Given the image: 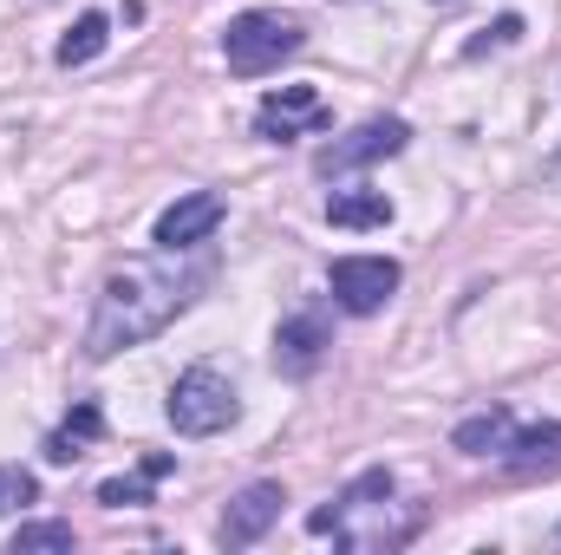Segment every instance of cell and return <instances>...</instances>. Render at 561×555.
<instances>
[{"label":"cell","instance_id":"1","mask_svg":"<svg viewBox=\"0 0 561 555\" xmlns=\"http://www.w3.org/2000/svg\"><path fill=\"white\" fill-rule=\"evenodd\" d=\"M209 281V269H170V262H118L99 301H92V327H85V360H112L125 347H144L150 333H163L190 294Z\"/></svg>","mask_w":561,"mask_h":555},{"label":"cell","instance_id":"2","mask_svg":"<svg viewBox=\"0 0 561 555\" xmlns=\"http://www.w3.org/2000/svg\"><path fill=\"white\" fill-rule=\"evenodd\" d=\"M392 497H399L392 471H359V477L340 490L333 510H313V517H307V530H313V536H333L340 550H392V543L412 536L405 523L392 530Z\"/></svg>","mask_w":561,"mask_h":555},{"label":"cell","instance_id":"3","mask_svg":"<svg viewBox=\"0 0 561 555\" xmlns=\"http://www.w3.org/2000/svg\"><path fill=\"white\" fill-rule=\"evenodd\" d=\"M300 46H307V26H300L294 13H275V7H249V13H236L229 33H222V59H229L236 79L275 72L280 59H294Z\"/></svg>","mask_w":561,"mask_h":555},{"label":"cell","instance_id":"4","mask_svg":"<svg viewBox=\"0 0 561 555\" xmlns=\"http://www.w3.org/2000/svg\"><path fill=\"white\" fill-rule=\"evenodd\" d=\"M170 424H176V438H216V431H229L236 412H242V399H236V386H229V373L222 366H209V360H196L176 386H170Z\"/></svg>","mask_w":561,"mask_h":555},{"label":"cell","instance_id":"5","mask_svg":"<svg viewBox=\"0 0 561 555\" xmlns=\"http://www.w3.org/2000/svg\"><path fill=\"white\" fill-rule=\"evenodd\" d=\"M327 281H333V301L346 314H379L399 294V262L392 256H340L327 269Z\"/></svg>","mask_w":561,"mask_h":555},{"label":"cell","instance_id":"6","mask_svg":"<svg viewBox=\"0 0 561 555\" xmlns=\"http://www.w3.org/2000/svg\"><path fill=\"white\" fill-rule=\"evenodd\" d=\"M222 216H229V203H222L216 190H190V196H176V203H170V209L157 216L150 242H157L163 256H183V249L209 242V236L222 229Z\"/></svg>","mask_w":561,"mask_h":555},{"label":"cell","instance_id":"7","mask_svg":"<svg viewBox=\"0 0 561 555\" xmlns=\"http://www.w3.org/2000/svg\"><path fill=\"white\" fill-rule=\"evenodd\" d=\"M327 125H333V112H327V99L313 86H275L262 99V112H255V132L268 144H294L307 132H327Z\"/></svg>","mask_w":561,"mask_h":555},{"label":"cell","instance_id":"8","mask_svg":"<svg viewBox=\"0 0 561 555\" xmlns=\"http://www.w3.org/2000/svg\"><path fill=\"white\" fill-rule=\"evenodd\" d=\"M405 144H412V125H405V118H366V125H353L346 138H333L327 150H320V177H340V170L399 157Z\"/></svg>","mask_w":561,"mask_h":555},{"label":"cell","instance_id":"9","mask_svg":"<svg viewBox=\"0 0 561 555\" xmlns=\"http://www.w3.org/2000/svg\"><path fill=\"white\" fill-rule=\"evenodd\" d=\"M327 347H333V320L320 307H300V314H287L275 327V366L287 380H307L327 360Z\"/></svg>","mask_w":561,"mask_h":555},{"label":"cell","instance_id":"10","mask_svg":"<svg viewBox=\"0 0 561 555\" xmlns=\"http://www.w3.org/2000/svg\"><path fill=\"white\" fill-rule=\"evenodd\" d=\"M280 484H249L242 497H229V510H222V543L229 550H249V543H262L268 530H275L280 517Z\"/></svg>","mask_w":561,"mask_h":555},{"label":"cell","instance_id":"11","mask_svg":"<svg viewBox=\"0 0 561 555\" xmlns=\"http://www.w3.org/2000/svg\"><path fill=\"white\" fill-rule=\"evenodd\" d=\"M327 223L333 229H353V236L359 229H386L392 223V196L386 190H333L327 196Z\"/></svg>","mask_w":561,"mask_h":555},{"label":"cell","instance_id":"12","mask_svg":"<svg viewBox=\"0 0 561 555\" xmlns=\"http://www.w3.org/2000/svg\"><path fill=\"white\" fill-rule=\"evenodd\" d=\"M510 438H516V412H503V406L463 418V424L450 431V444H457V451H470V457H503V451H510Z\"/></svg>","mask_w":561,"mask_h":555},{"label":"cell","instance_id":"13","mask_svg":"<svg viewBox=\"0 0 561 555\" xmlns=\"http://www.w3.org/2000/svg\"><path fill=\"white\" fill-rule=\"evenodd\" d=\"M105 46H112V13H99V7H92V13H79V20L66 26V39H59V53H53V59H59V66L72 72V66L99 59Z\"/></svg>","mask_w":561,"mask_h":555},{"label":"cell","instance_id":"14","mask_svg":"<svg viewBox=\"0 0 561 555\" xmlns=\"http://www.w3.org/2000/svg\"><path fill=\"white\" fill-rule=\"evenodd\" d=\"M503 464L510 471H549V464H561V424H516Z\"/></svg>","mask_w":561,"mask_h":555},{"label":"cell","instance_id":"15","mask_svg":"<svg viewBox=\"0 0 561 555\" xmlns=\"http://www.w3.org/2000/svg\"><path fill=\"white\" fill-rule=\"evenodd\" d=\"M99 431H105L99 406H92V399H79V406H72V418L46 438V457H53V464H72V457H85V444H92Z\"/></svg>","mask_w":561,"mask_h":555},{"label":"cell","instance_id":"16","mask_svg":"<svg viewBox=\"0 0 561 555\" xmlns=\"http://www.w3.org/2000/svg\"><path fill=\"white\" fill-rule=\"evenodd\" d=\"M150 484H157V477L138 464V477H105V484H99V503H105V510H144V503H150Z\"/></svg>","mask_w":561,"mask_h":555},{"label":"cell","instance_id":"17","mask_svg":"<svg viewBox=\"0 0 561 555\" xmlns=\"http://www.w3.org/2000/svg\"><path fill=\"white\" fill-rule=\"evenodd\" d=\"M53 550H72V523H26L13 536V555H53Z\"/></svg>","mask_w":561,"mask_h":555},{"label":"cell","instance_id":"18","mask_svg":"<svg viewBox=\"0 0 561 555\" xmlns=\"http://www.w3.org/2000/svg\"><path fill=\"white\" fill-rule=\"evenodd\" d=\"M39 497V484H33V471H20V464H0V517H13V510H26Z\"/></svg>","mask_w":561,"mask_h":555},{"label":"cell","instance_id":"19","mask_svg":"<svg viewBox=\"0 0 561 555\" xmlns=\"http://www.w3.org/2000/svg\"><path fill=\"white\" fill-rule=\"evenodd\" d=\"M510 39H523V20H516V13H503V20L490 26V39H477V46H470V59H477V53H490V46H510Z\"/></svg>","mask_w":561,"mask_h":555},{"label":"cell","instance_id":"20","mask_svg":"<svg viewBox=\"0 0 561 555\" xmlns=\"http://www.w3.org/2000/svg\"><path fill=\"white\" fill-rule=\"evenodd\" d=\"M144 471H150V477H157V484H163V477H170V471H176V457H170V451H150V457H144Z\"/></svg>","mask_w":561,"mask_h":555},{"label":"cell","instance_id":"21","mask_svg":"<svg viewBox=\"0 0 561 555\" xmlns=\"http://www.w3.org/2000/svg\"><path fill=\"white\" fill-rule=\"evenodd\" d=\"M556 543H561V530H556Z\"/></svg>","mask_w":561,"mask_h":555},{"label":"cell","instance_id":"22","mask_svg":"<svg viewBox=\"0 0 561 555\" xmlns=\"http://www.w3.org/2000/svg\"><path fill=\"white\" fill-rule=\"evenodd\" d=\"M444 7H450V0H444Z\"/></svg>","mask_w":561,"mask_h":555}]
</instances>
